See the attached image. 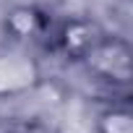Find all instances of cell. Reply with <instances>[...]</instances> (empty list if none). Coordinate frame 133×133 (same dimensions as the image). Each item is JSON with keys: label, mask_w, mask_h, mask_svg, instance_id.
<instances>
[{"label": "cell", "mask_w": 133, "mask_h": 133, "mask_svg": "<svg viewBox=\"0 0 133 133\" xmlns=\"http://www.w3.org/2000/svg\"><path fill=\"white\" fill-rule=\"evenodd\" d=\"M84 68L110 84V86H120L125 89L133 78V55H130V44L125 37H117V34H104L99 39V44L86 55V60L81 63Z\"/></svg>", "instance_id": "6da1fadb"}, {"label": "cell", "mask_w": 133, "mask_h": 133, "mask_svg": "<svg viewBox=\"0 0 133 133\" xmlns=\"http://www.w3.org/2000/svg\"><path fill=\"white\" fill-rule=\"evenodd\" d=\"M107 31L94 21V18H84V16H76V18H65L60 21L55 29H52V47L71 63H84L86 55L99 44V39L104 37Z\"/></svg>", "instance_id": "7a4b0ae2"}, {"label": "cell", "mask_w": 133, "mask_h": 133, "mask_svg": "<svg viewBox=\"0 0 133 133\" xmlns=\"http://www.w3.org/2000/svg\"><path fill=\"white\" fill-rule=\"evenodd\" d=\"M5 34L21 44H37V42H50L52 37V18L47 11L39 5H13L5 18H3Z\"/></svg>", "instance_id": "3957f363"}, {"label": "cell", "mask_w": 133, "mask_h": 133, "mask_svg": "<svg viewBox=\"0 0 133 133\" xmlns=\"http://www.w3.org/2000/svg\"><path fill=\"white\" fill-rule=\"evenodd\" d=\"M39 84V65L21 50L0 52V97H21Z\"/></svg>", "instance_id": "277c9868"}, {"label": "cell", "mask_w": 133, "mask_h": 133, "mask_svg": "<svg viewBox=\"0 0 133 133\" xmlns=\"http://www.w3.org/2000/svg\"><path fill=\"white\" fill-rule=\"evenodd\" d=\"M97 130L99 133H133L130 107L123 102V104H110L107 110H102V115L97 120Z\"/></svg>", "instance_id": "5b68a950"}]
</instances>
